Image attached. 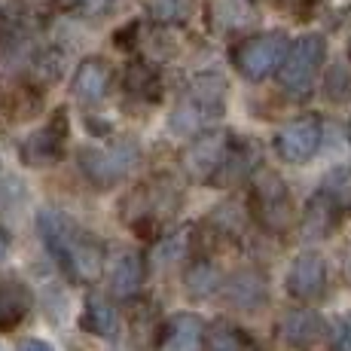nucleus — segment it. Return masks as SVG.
<instances>
[{
    "label": "nucleus",
    "instance_id": "nucleus-1",
    "mask_svg": "<svg viewBox=\"0 0 351 351\" xmlns=\"http://www.w3.org/2000/svg\"><path fill=\"white\" fill-rule=\"evenodd\" d=\"M37 232L43 239L46 251L62 266V272L73 285H92L104 269V247L89 229H83L77 220L64 217L56 208H43L37 214Z\"/></svg>",
    "mask_w": 351,
    "mask_h": 351
},
{
    "label": "nucleus",
    "instance_id": "nucleus-2",
    "mask_svg": "<svg viewBox=\"0 0 351 351\" xmlns=\"http://www.w3.org/2000/svg\"><path fill=\"white\" fill-rule=\"evenodd\" d=\"M184 205V186L171 174H150L138 186H132L119 202V217L138 235L156 239L162 226Z\"/></svg>",
    "mask_w": 351,
    "mask_h": 351
},
{
    "label": "nucleus",
    "instance_id": "nucleus-3",
    "mask_svg": "<svg viewBox=\"0 0 351 351\" xmlns=\"http://www.w3.org/2000/svg\"><path fill=\"white\" fill-rule=\"evenodd\" d=\"M226 113V80L214 71L195 73L180 92L178 104H174L168 128L180 138H195V134L214 128Z\"/></svg>",
    "mask_w": 351,
    "mask_h": 351
},
{
    "label": "nucleus",
    "instance_id": "nucleus-4",
    "mask_svg": "<svg viewBox=\"0 0 351 351\" xmlns=\"http://www.w3.org/2000/svg\"><path fill=\"white\" fill-rule=\"evenodd\" d=\"M141 162V147L134 138H119L107 147H83L77 153L80 174L86 178V184L95 190H110V186L123 184L128 174L134 171V165Z\"/></svg>",
    "mask_w": 351,
    "mask_h": 351
},
{
    "label": "nucleus",
    "instance_id": "nucleus-5",
    "mask_svg": "<svg viewBox=\"0 0 351 351\" xmlns=\"http://www.w3.org/2000/svg\"><path fill=\"white\" fill-rule=\"evenodd\" d=\"M324 58H327V40L321 34H302L300 40H293L285 64L278 67L281 92L293 101H306L315 92Z\"/></svg>",
    "mask_w": 351,
    "mask_h": 351
},
{
    "label": "nucleus",
    "instance_id": "nucleus-6",
    "mask_svg": "<svg viewBox=\"0 0 351 351\" xmlns=\"http://www.w3.org/2000/svg\"><path fill=\"white\" fill-rule=\"evenodd\" d=\"M287 49H290V37L285 31L251 34V37L239 40L232 46V67L251 83H263L272 73H278V67L287 58Z\"/></svg>",
    "mask_w": 351,
    "mask_h": 351
},
{
    "label": "nucleus",
    "instance_id": "nucleus-7",
    "mask_svg": "<svg viewBox=\"0 0 351 351\" xmlns=\"http://www.w3.org/2000/svg\"><path fill=\"white\" fill-rule=\"evenodd\" d=\"M247 208L269 235H285L293 226V199H290V190L278 171L256 174L251 195H247Z\"/></svg>",
    "mask_w": 351,
    "mask_h": 351
},
{
    "label": "nucleus",
    "instance_id": "nucleus-8",
    "mask_svg": "<svg viewBox=\"0 0 351 351\" xmlns=\"http://www.w3.org/2000/svg\"><path fill=\"white\" fill-rule=\"evenodd\" d=\"M34 58L31 10L25 0H0V77H16Z\"/></svg>",
    "mask_w": 351,
    "mask_h": 351
},
{
    "label": "nucleus",
    "instance_id": "nucleus-9",
    "mask_svg": "<svg viewBox=\"0 0 351 351\" xmlns=\"http://www.w3.org/2000/svg\"><path fill=\"white\" fill-rule=\"evenodd\" d=\"M232 138H235L232 132H214V128L195 134L193 144L186 147L184 156H180V165H184L186 178L195 180V184H211L214 174L223 165Z\"/></svg>",
    "mask_w": 351,
    "mask_h": 351
},
{
    "label": "nucleus",
    "instance_id": "nucleus-10",
    "mask_svg": "<svg viewBox=\"0 0 351 351\" xmlns=\"http://www.w3.org/2000/svg\"><path fill=\"white\" fill-rule=\"evenodd\" d=\"M67 132H71L67 110L64 107H58V110L49 117V123L25 138V144L19 147V156H22V162L28 168H52V165H58L62 156H64Z\"/></svg>",
    "mask_w": 351,
    "mask_h": 351
},
{
    "label": "nucleus",
    "instance_id": "nucleus-11",
    "mask_svg": "<svg viewBox=\"0 0 351 351\" xmlns=\"http://www.w3.org/2000/svg\"><path fill=\"white\" fill-rule=\"evenodd\" d=\"M324 125L318 113H302V117L290 119L287 125L278 128L275 134V153H278L290 165H302L321 150Z\"/></svg>",
    "mask_w": 351,
    "mask_h": 351
},
{
    "label": "nucleus",
    "instance_id": "nucleus-12",
    "mask_svg": "<svg viewBox=\"0 0 351 351\" xmlns=\"http://www.w3.org/2000/svg\"><path fill=\"white\" fill-rule=\"evenodd\" d=\"M205 22L217 37H235L260 25V6L256 0H208Z\"/></svg>",
    "mask_w": 351,
    "mask_h": 351
},
{
    "label": "nucleus",
    "instance_id": "nucleus-13",
    "mask_svg": "<svg viewBox=\"0 0 351 351\" xmlns=\"http://www.w3.org/2000/svg\"><path fill=\"white\" fill-rule=\"evenodd\" d=\"M287 293L300 302H318L327 293V260L315 251L300 254L287 269Z\"/></svg>",
    "mask_w": 351,
    "mask_h": 351
},
{
    "label": "nucleus",
    "instance_id": "nucleus-14",
    "mask_svg": "<svg viewBox=\"0 0 351 351\" xmlns=\"http://www.w3.org/2000/svg\"><path fill=\"white\" fill-rule=\"evenodd\" d=\"M260 162H263V147L256 144L254 138H241V134H235L232 144H229L223 165H220V171L214 174V180L208 186L229 190V186L245 184L251 174L260 171Z\"/></svg>",
    "mask_w": 351,
    "mask_h": 351
},
{
    "label": "nucleus",
    "instance_id": "nucleus-15",
    "mask_svg": "<svg viewBox=\"0 0 351 351\" xmlns=\"http://www.w3.org/2000/svg\"><path fill=\"white\" fill-rule=\"evenodd\" d=\"M144 254L134 251V247H117L107 260V285H110V293L117 300H134L144 287Z\"/></svg>",
    "mask_w": 351,
    "mask_h": 351
},
{
    "label": "nucleus",
    "instance_id": "nucleus-16",
    "mask_svg": "<svg viewBox=\"0 0 351 351\" xmlns=\"http://www.w3.org/2000/svg\"><path fill=\"white\" fill-rule=\"evenodd\" d=\"M113 89V67L107 58L101 56H92V58H83L80 67L73 71V80H71V92L80 104L86 107H95L101 104Z\"/></svg>",
    "mask_w": 351,
    "mask_h": 351
},
{
    "label": "nucleus",
    "instance_id": "nucleus-17",
    "mask_svg": "<svg viewBox=\"0 0 351 351\" xmlns=\"http://www.w3.org/2000/svg\"><path fill=\"white\" fill-rule=\"evenodd\" d=\"M223 290V302L229 308H239V312H256V308L266 306L269 300V287H266V275L260 269L247 266L232 272L229 278L220 285Z\"/></svg>",
    "mask_w": 351,
    "mask_h": 351
},
{
    "label": "nucleus",
    "instance_id": "nucleus-18",
    "mask_svg": "<svg viewBox=\"0 0 351 351\" xmlns=\"http://www.w3.org/2000/svg\"><path fill=\"white\" fill-rule=\"evenodd\" d=\"M205 330L208 324L193 312L171 315L159 327L156 351H202L205 348Z\"/></svg>",
    "mask_w": 351,
    "mask_h": 351
},
{
    "label": "nucleus",
    "instance_id": "nucleus-19",
    "mask_svg": "<svg viewBox=\"0 0 351 351\" xmlns=\"http://www.w3.org/2000/svg\"><path fill=\"white\" fill-rule=\"evenodd\" d=\"M278 336L287 348L308 351L324 336V318L315 308H287L278 321Z\"/></svg>",
    "mask_w": 351,
    "mask_h": 351
},
{
    "label": "nucleus",
    "instance_id": "nucleus-20",
    "mask_svg": "<svg viewBox=\"0 0 351 351\" xmlns=\"http://www.w3.org/2000/svg\"><path fill=\"white\" fill-rule=\"evenodd\" d=\"M43 98H46L43 86H37L34 80L25 77L0 95V110H3L10 119H16V123H25V119H31V117L40 113Z\"/></svg>",
    "mask_w": 351,
    "mask_h": 351
},
{
    "label": "nucleus",
    "instance_id": "nucleus-21",
    "mask_svg": "<svg viewBox=\"0 0 351 351\" xmlns=\"http://www.w3.org/2000/svg\"><path fill=\"white\" fill-rule=\"evenodd\" d=\"M205 348L208 351H263V342L251 330L239 327L235 321L217 318L205 330Z\"/></svg>",
    "mask_w": 351,
    "mask_h": 351
},
{
    "label": "nucleus",
    "instance_id": "nucleus-22",
    "mask_svg": "<svg viewBox=\"0 0 351 351\" xmlns=\"http://www.w3.org/2000/svg\"><path fill=\"white\" fill-rule=\"evenodd\" d=\"M31 290L16 278H0V333H10L31 315Z\"/></svg>",
    "mask_w": 351,
    "mask_h": 351
},
{
    "label": "nucleus",
    "instance_id": "nucleus-23",
    "mask_svg": "<svg viewBox=\"0 0 351 351\" xmlns=\"http://www.w3.org/2000/svg\"><path fill=\"white\" fill-rule=\"evenodd\" d=\"M123 92L128 101L138 104H156L162 95V77L150 62H132L123 73Z\"/></svg>",
    "mask_w": 351,
    "mask_h": 351
},
{
    "label": "nucleus",
    "instance_id": "nucleus-24",
    "mask_svg": "<svg viewBox=\"0 0 351 351\" xmlns=\"http://www.w3.org/2000/svg\"><path fill=\"white\" fill-rule=\"evenodd\" d=\"M342 223H346V217H342V214L336 211L321 193H315L306 205L300 229H302V239H330Z\"/></svg>",
    "mask_w": 351,
    "mask_h": 351
},
{
    "label": "nucleus",
    "instance_id": "nucleus-25",
    "mask_svg": "<svg viewBox=\"0 0 351 351\" xmlns=\"http://www.w3.org/2000/svg\"><path fill=\"white\" fill-rule=\"evenodd\" d=\"M80 330L101 339H110L117 333V308L104 300V296H89L80 312Z\"/></svg>",
    "mask_w": 351,
    "mask_h": 351
},
{
    "label": "nucleus",
    "instance_id": "nucleus-26",
    "mask_svg": "<svg viewBox=\"0 0 351 351\" xmlns=\"http://www.w3.org/2000/svg\"><path fill=\"white\" fill-rule=\"evenodd\" d=\"M318 193H321L324 199H327L330 205H333L346 220L351 217V171H348V168H342V165H339V168H330V171L321 178Z\"/></svg>",
    "mask_w": 351,
    "mask_h": 351
},
{
    "label": "nucleus",
    "instance_id": "nucleus-27",
    "mask_svg": "<svg viewBox=\"0 0 351 351\" xmlns=\"http://www.w3.org/2000/svg\"><path fill=\"white\" fill-rule=\"evenodd\" d=\"M220 287V272L211 260L199 256V260L190 263V272H186V293L202 300V296H211L214 290Z\"/></svg>",
    "mask_w": 351,
    "mask_h": 351
},
{
    "label": "nucleus",
    "instance_id": "nucleus-28",
    "mask_svg": "<svg viewBox=\"0 0 351 351\" xmlns=\"http://www.w3.org/2000/svg\"><path fill=\"white\" fill-rule=\"evenodd\" d=\"M190 241H193V229L190 226H184V229H178V232H171V235H165V239L159 241V263H174V260H184L186 251H190Z\"/></svg>",
    "mask_w": 351,
    "mask_h": 351
},
{
    "label": "nucleus",
    "instance_id": "nucleus-29",
    "mask_svg": "<svg viewBox=\"0 0 351 351\" xmlns=\"http://www.w3.org/2000/svg\"><path fill=\"white\" fill-rule=\"evenodd\" d=\"M324 95H327V101H333V104H342L346 98H351V77L342 64L330 67L327 80H324Z\"/></svg>",
    "mask_w": 351,
    "mask_h": 351
},
{
    "label": "nucleus",
    "instance_id": "nucleus-30",
    "mask_svg": "<svg viewBox=\"0 0 351 351\" xmlns=\"http://www.w3.org/2000/svg\"><path fill=\"white\" fill-rule=\"evenodd\" d=\"M150 16L159 22H184L190 16V0H150Z\"/></svg>",
    "mask_w": 351,
    "mask_h": 351
},
{
    "label": "nucleus",
    "instance_id": "nucleus-31",
    "mask_svg": "<svg viewBox=\"0 0 351 351\" xmlns=\"http://www.w3.org/2000/svg\"><path fill=\"white\" fill-rule=\"evenodd\" d=\"M269 3L278 12H285V16L296 19V22H308L318 12V0H269Z\"/></svg>",
    "mask_w": 351,
    "mask_h": 351
},
{
    "label": "nucleus",
    "instance_id": "nucleus-32",
    "mask_svg": "<svg viewBox=\"0 0 351 351\" xmlns=\"http://www.w3.org/2000/svg\"><path fill=\"white\" fill-rule=\"evenodd\" d=\"M330 351H351V315H342L330 333Z\"/></svg>",
    "mask_w": 351,
    "mask_h": 351
},
{
    "label": "nucleus",
    "instance_id": "nucleus-33",
    "mask_svg": "<svg viewBox=\"0 0 351 351\" xmlns=\"http://www.w3.org/2000/svg\"><path fill=\"white\" fill-rule=\"evenodd\" d=\"M141 34V22H128L123 31H117L113 34V43L119 46V49H132L134 46V37Z\"/></svg>",
    "mask_w": 351,
    "mask_h": 351
},
{
    "label": "nucleus",
    "instance_id": "nucleus-34",
    "mask_svg": "<svg viewBox=\"0 0 351 351\" xmlns=\"http://www.w3.org/2000/svg\"><path fill=\"white\" fill-rule=\"evenodd\" d=\"M19 351H56L49 346V342H43V339H25L22 346H19Z\"/></svg>",
    "mask_w": 351,
    "mask_h": 351
},
{
    "label": "nucleus",
    "instance_id": "nucleus-35",
    "mask_svg": "<svg viewBox=\"0 0 351 351\" xmlns=\"http://www.w3.org/2000/svg\"><path fill=\"white\" fill-rule=\"evenodd\" d=\"M6 245H10V235H6V232H3V229H0V254H3V251H6Z\"/></svg>",
    "mask_w": 351,
    "mask_h": 351
},
{
    "label": "nucleus",
    "instance_id": "nucleus-36",
    "mask_svg": "<svg viewBox=\"0 0 351 351\" xmlns=\"http://www.w3.org/2000/svg\"><path fill=\"white\" fill-rule=\"evenodd\" d=\"M348 58H351V40H348Z\"/></svg>",
    "mask_w": 351,
    "mask_h": 351
},
{
    "label": "nucleus",
    "instance_id": "nucleus-37",
    "mask_svg": "<svg viewBox=\"0 0 351 351\" xmlns=\"http://www.w3.org/2000/svg\"><path fill=\"white\" fill-rule=\"evenodd\" d=\"M348 134H351V125H348Z\"/></svg>",
    "mask_w": 351,
    "mask_h": 351
}]
</instances>
